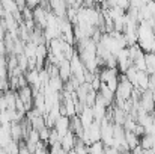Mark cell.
<instances>
[{
    "label": "cell",
    "mask_w": 155,
    "mask_h": 154,
    "mask_svg": "<svg viewBox=\"0 0 155 154\" xmlns=\"http://www.w3.org/2000/svg\"><path fill=\"white\" fill-rule=\"evenodd\" d=\"M133 91H134V86L127 80V77H125L124 74L119 76V85H117V89H116V92H114L116 100H120V101H128V100H131Z\"/></svg>",
    "instance_id": "6da1fadb"
},
{
    "label": "cell",
    "mask_w": 155,
    "mask_h": 154,
    "mask_svg": "<svg viewBox=\"0 0 155 154\" xmlns=\"http://www.w3.org/2000/svg\"><path fill=\"white\" fill-rule=\"evenodd\" d=\"M139 107L143 109L145 112L148 113H152V110L155 109V94L151 91H145L140 97V101H139Z\"/></svg>",
    "instance_id": "7a4b0ae2"
},
{
    "label": "cell",
    "mask_w": 155,
    "mask_h": 154,
    "mask_svg": "<svg viewBox=\"0 0 155 154\" xmlns=\"http://www.w3.org/2000/svg\"><path fill=\"white\" fill-rule=\"evenodd\" d=\"M78 118H80L81 125H83V128H84V130H86V128H89V127L95 122L94 110H92V107H87V106H84V109L81 110V113L78 115Z\"/></svg>",
    "instance_id": "3957f363"
},
{
    "label": "cell",
    "mask_w": 155,
    "mask_h": 154,
    "mask_svg": "<svg viewBox=\"0 0 155 154\" xmlns=\"http://www.w3.org/2000/svg\"><path fill=\"white\" fill-rule=\"evenodd\" d=\"M77 136L69 130L62 139H60V145H62V150H65L66 153H69V151H72L74 148H75V145H77Z\"/></svg>",
    "instance_id": "277c9868"
},
{
    "label": "cell",
    "mask_w": 155,
    "mask_h": 154,
    "mask_svg": "<svg viewBox=\"0 0 155 154\" xmlns=\"http://www.w3.org/2000/svg\"><path fill=\"white\" fill-rule=\"evenodd\" d=\"M50 9L57 18H65L68 12V5L66 2H59V0H51L50 2Z\"/></svg>",
    "instance_id": "5b68a950"
},
{
    "label": "cell",
    "mask_w": 155,
    "mask_h": 154,
    "mask_svg": "<svg viewBox=\"0 0 155 154\" xmlns=\"http://www.w3.org/2000/svg\"><path fill=\"white\" fill-rule=\"evenodd\" d=\"M69 127H71V118H68V116H60V118L56 121L54 130L59 133V138L62 139V138L69 132Z\"/></svg>",
    "instance_id": "8992f818"
},
{
    "label": "cell",
    "mask_w": 155,
    "mask_h": 154,
    "mask_svg": "<svg viewBox=\"0 0 155 154\" xmlns=\"http://www.w3.org/2000/svg\"><path fill=\"white\" fill-rule=\"evenodd\" d=\"M59 77L63 80V83H66L71 77H72V71H71V63L68 59H65L63 62L59 63Z\"/></svg>",
    "instance_id": "52a82bcc"
},
{
    "label": "cell",
    "mask_w": 155,
    "mask_h": 154,
    "mask_svg": "<svg viewBox=\"0 0 155 154\" xmlns=\"http://www.w3.org/2000/svg\"><path fill=\"white\" fill-rule=\"evenodd\" d=\"M149 79H151V76H149L146 71H139V73H137V89H142L143 92L148 91Z\"/></svg>",
    "instance_id": "ba28073f"
},
{
    "label": "cell",
    "mask_w": 155,
    "mask_h": 154,
    "mask_svg": "<svg viewBox=\"0 0 155 154\" xmlns=\"http://www.w3.org/2000/svg\"><path fill=\"white\" fill-rule=\"evenodd\" d=\"M125 142H127L130 151H134L136 148L140 147V139H139L133 132H125Z\"/></svg>",
    "instance_id": "9c48e42d"
},
{
    "label": "cell",
    "mask_w": 155,
    "mask_h": 154,
    "mask_svg": "<svg viewBox=\"0 0 155 154\" xmlns=\"http://www.w3.org/2000/svg\"><path fill=\"white\" fill-rule=\"evenodd\" d=\"M145 59H146V73L149 76H154L155 74V53H146L145 54Z\"/></svg>",
    "instance_id": "30bf717a"
},
{
    "label": "cell",
    "mask_w": 155,
    "mask_h": 154,
    "mask_svg": "<svg viewBox=\"0 0 155 154\" xmlns=\"http://www.w3.org/2000/svg\"><path fill=\"white\" fill-rule=\"evenodd\" d=\"M36 50H38V46L35 44V43H32V41H29V43H26V46H24V56L27 57V59H33V57H36Z\"/></svg>",
    "instance_id": "8fae6325"
},
{
    "label": "cell",
    "mask_w": 155,
    "mask_h": 154,
    "mask_svg": "<svg viewBox=\"0 0 155 154\" xmlns=\"http://www.w3.org/2000/svg\"><path fill=\"white\" fill-rule=\"evenodd\" d=\"M140 148H142L143 151L152 150V148H154V136L145 135L143 138H140Z\"/></svg>",
    "instance_id": "7c38bea8"
},
{
    "label": "cell",
    "mask_w": 155,
    "mask_h": 154,
    "mask_svg": "<svg viewBox=\"0 0 155 154\" xmlns=\"http://www.w3.org/2000/svg\"><path fill=\"white\" fill-rule=\"evenodd\" d=\"M2 8L5 9L6 14H15L18 12V8H17V2H9V0H3L2 2Z\"/></svg>",
    "instance_id": "4fadbf2b"
},
{
    "label": "cell",
    "mask_w": 155,
    "mask_h": 154,
    "mask_svg": "<svg viewBox=\"0 0 155 154\" xmlns=\"http://www.w3.org/2000/svg\"><path fill=\"white\" fill-rule=\"evenodd\" d=\"M89 154H105V147L103 142H95L91 147H87Z\"/></svg>",
    "instance_id": "5bb4252c"
},
{
    "label": "cell",
    "mask_w": 155,
    "mask_h": 154,
    "mask_svg": "<svg viewBox=\"0 0 155 154\" xmlns=\"http://www.w3.org/2000/svg\"><path fill=\"white\" fill-rule=\"evenodd\" d=\"M17 57H18V68L26 73V71L29 70V59H27L24 54H20V56H17Z\"/></svg>",
    "instance_id": "9a60e30c"
},
{
    "label": "cell",
    "mask_w": 155,
    "mask_h": 154,
    "mask_svg": "<svg viewBox=\"0 0 155 154\" xmlns=\"http://www.w3.org/2000/svg\"><path fill=\"white\" fill-rule=\"evenodd\" d=\"M50 133H51V130L50 128H42L41 132H39V138H41V142H48L50 141Z\"/></svg>",
    "instance_id": "2e32d148"
},
{
    "label": "cell",
    "mask_w": 155,
    "mask_h": 154,
    "mask_svg": "<svg viewBox=\"0 0 155 154\" xmlns=\"http://www.w3.org/2000/svg\"><path fill=\"white\" fill-rule=\"evenodd\" d=\"M130 5H131V3H130L128 0H120V2H116V8H119V9L125 11V12L130 9Z\"/></svg>",
    "instance_id": "e0dca14e"
},
{
    "label": "cell",
    "mask_w": 155,
    "mask_h": 154,
    "mask_svg": "<svg viewBox=\"0 0 155 154\" xmlns=\"http://www.w3.org/2000/svg\"><path fill=\"white\" fill-rule=\"evenodd\" d=\"M18 154H32L29 151V148H27L24 141H20V151H18Z\"/></svg>",
    "instance_id": "ac0fdd59"
},
{
    "label": "cell",
    "mask_w": 155,
    "mask_h": 154,
    "mask_svg": "<svg viewBox=\"0 0 155 154\" xmlns=\"http://www.w3.org/2000/svg\"><path fill=\"white\" fill-rule=\"evenodd\" d=\"M6 54V44H5V39H0V56H5Z\"/></svg>",
    "instance_id": "d6986e66"
},
{
    "label": "cell",
    "mask_w": 155,
    "mask_h": 154,
    "mask_svg": "<svg viewBox=\"0 0 155 154\" xmlns=\"http://www.w3.org/2000/svg\"><path fill=\"white\" fill-rule=\"evenodd\" d=\"M131 153H133V154H145V151L139 147V148H136V150H134V151H131Z\"/></svg>",
    "instance_id": "ffe728a7"
},
{
    "label": "cell",
    "mask_w": 155,
    "mask_h": 154,
    "mask_svg": "<svg viewBox=\"0 0 155 154\" xmlns=\"http://www.w3.org/2000/svg\"><path fill=\"white\" fill-rule=\"evenodd\" d=\"M68 154H77V153H75V150H72V151H69Z\"/></svg>",
    "instance_id": "44dd1931"
},
{
    "label": "cell",
    "mask_w": 155,
    "mask_h": 154,
    "mask_svg": "<svg viewBox=\"0 0 155 154\" xmlns=\"http://www.w3.org/2000/svg\"><path fill=\"white\" fill-rule=\"evenodd\" d=\"M0 154H5V151H3V150H2V148H0Z\"/></svg>",
    "instance_id": "7402d4cb"
},
{
    "label": "cell",
    "mask_w": 155,
    "mask_h": 154,
    "mask_svg": "<svg viewBox=\"0 0 155 154\" xmlns=\"http://www.w3.org/2000/svg\"><path fill=\"white\" fill-rule=\"evenodd\" d=\"M154 76H155V74H154Z\"/></svg>",
    "instance_id": "603a6c76"
}]
</instances>
